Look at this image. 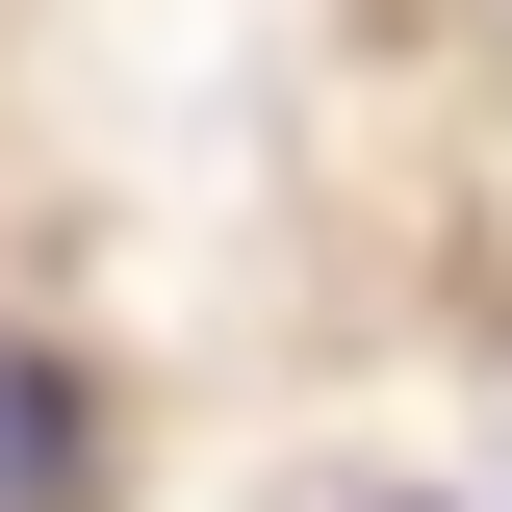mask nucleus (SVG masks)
Instances as JSON below:
<instances>
[{
    "mask_svg": "<svg viewBox=\"0 0 512 512\" xmlns=\"http://www.w3.org/2000/svg\"><path fill=\"white\" fill-rule=\"evenodd\" d=\"M52 487H77V384L0 333V512H52Z\"/></svg>",
    "mask_w": 512,
    "mask_h": 512,
    "instance_id": "obj_1",
    "label": "nucleus"
}]
</instances>
